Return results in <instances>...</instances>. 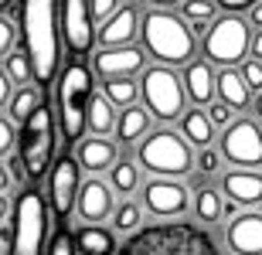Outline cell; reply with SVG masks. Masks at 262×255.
Segmentation results:
<instances>
[{"instance_id": "obj_1", "label": "cell", "mask_w": 262, "mask_h": 255, "mask_svg": "<svg viewBox=\"0 0 262 255\" xmlns=\"http://www.w3.org/2000/svg\"><path fill=\"white\" fill-rule=\"evenodd\" d=\"M20 41L34 68V82L45 88L61 65L58 0H20Z\"/></svg>"}, {"instance_id": "obj_2", "label": "cell", "mask_w": 262, "mask_h": 255, "mask_svg": "<svg viewBox=\"0 0 262 255\" xmlns=\"http://www.w3.org/2000/svg\"><path fill=\"white\" fill-rule=\"evenodd\" d=\"M116 255H222L214 238L194 221L140 225L116 248Z\"/></svg>"}, {"instance_id": "obj_3", "label": "cell", "mask_w": 262, "mask_h": 255, "mask_svg": "<svg viewBox=\"0 0 262 255\" xmlns=\"http://www.w3.org/2000/svg\"><path fill=\"white\" fill-rule=\"evenodd\" d=\"M140 38H143L146 55L157 58V65H167V68L187 65L198 55V38L191 24L170 7H154L140 14Z\"/></svg>"}, {"instance_id": "obj_4", "label": "cell", "mask_w": 262, "mask_h": 255, "mask_svg": "<svg viewBox=\"0 0 262 255\" xmlns=\"http://www.w3.org/2000/svg\"><path fill=\"white\" fill-rule=\"evenodd\" d=\"M89 96H92V72L82 61H68L58 75L55 88V109H58V129L65 147L78 143L85 136V112H89Z\"/></svg>"}, {"instance_id": "obj_5", "label": "cell", "mask_w": 262, "mask_h": 255, "mask_svg": "<svg viewBox=\"0 0 262 255\" xmlns=\"http://www.w3.org/2000/svg\"><path fill=\"white\" fill-rule=\"evenodd\" d=\"M17 160L31 184H38L41 177L51 170V160H55V112H51L48 99L20 123Z\"/></svg>"}, {"instance_id": "obj_6", "label": "cell", "mask_w": 262, "mask_h": 255, "mask_svg": "<svg viewBox=\"0 0 262 255\" xmlns=\"http://www.w3.org/2000/svg\"><path fill=\"white\" fill-rule=\"evenodd\" d=\"M136 167L150 170L154 177H187L194 167V153L181 133L174 129H150L136 143Z\"/></svg>"}, {"instance_id": "obj_7", "label": "cell", "mask_w": 262, "mask_h": 255, "mask_svg": "<svg viewBox=\"0 0 262 255\" xmlns=\"http://www.w3.org/2000/svg\"><path fill=\"white\" fill-rule=\"evenodd\" d=\"M48 242V204L38 187H24L14 201V235L7 255H45Z\"/></svg>"}, {"instance_id": "obj_8", "label": "cell", "mask_w": 262, "mask_h": 255, "mask_svg": "<svg viewBox=\"0 0 262 255\" xmlns=\"http://www.w3.org/2000/svg\"><path fill=\"white\" fill-rule=\"evenodd\" d=\"M201 44H204V58L211 65H222V68L242 65L245 55H249V44H252V24L238 14H222L204 28Z\"/></svg>"}, {"instance_id": "obj_9", "label": "cell", "mask_w": 262, "mask_h": 255, "mask_svg": "<svg viewBox=\"0 0 262 255\" xmlns=\"http://www.w3.org/2000/svg\"><path fill=\"white\" fill-rule=\"evenodd\" d=\"M140 96H143L146 112L154 119H160V123H174V119L184 116V109H187L184 82L167 65L143 68V75H140Z\"/></svg>"}, {"instance_id": "obj_10", "label": "cell", "mask_w": 262, "mask_h": 255, "mask_svg": "<svg viewBox=\"0 0 262 255\" xmlns=\"http://www.w3.org/2000/svg\"><path fill=\"white\" fill-rule=\"evenodd\" d=\"M218 153L222 160L235 164V167H262V126L255 119H232L225 126L222 140H218Z\"/></svg>"}, {"instance_id": "obj_11", "label": "cell", "mask_w": 262, "mask_h": 255, "mask_svg": "<svg viewBox=\"0 0 262 255\" xmlns=\"http://www.w3.org/2000/svg\"><path fill=\"white\" fill-rule=\"evenodd\" d=\"M78 160L72 153H61L58 160H51V170H48V201H51V211L58 221L72 218L75 211V197H78V187H82V177H78Z\"/></svg>"}, {"instance_id": "obj_12", "label": "cell", "mask_w": 262, "mask_h": 255, "mask_svg": "<svg viewBox=\"0 0 262 255\" xmlns=\"http://www.w3.org/2000/svg\"><path fill=\"white\" fill-rule=\"evenodd\" d=\"M191 204V191L181 184V177H154L143 187V207L154 218H181Z\"/></svg>"}, {"instance_id": "obj_13", "label": "cell", "mask_w": 262, "mask_h": 255, "mask_svg": "<svg viewBox=\"0 0 262 255\" xmlns=\"http://www.w3.org/2000/svg\"><path fill=\"white\" fill-rule=\"evenodd\" d=\"M61 28H65V44L75 58H85L96 44V28L89 14V0H65L61 4Z\"/></svg>"}, {"instance_id": "obj_14", "label": "cell", "mask_w": 262, "mask_h": 255, "mask_svg": "<svg viewBox=\"0 0 262 255\" xmlns=\"http://www.w3.org/2000/svg\"><path fill=\"white\" fill-rule=\"evenodd\" d=\"M146 65V51L136 44H116V48H99L92 58L99 79H123V75H140Z\"/></svg>"}, {"instance_id": "obj_15", "label": "cell", "mask_w": 262, "mask_h": 255, "mask_svg": "<svg viewBox=\"0 0 262 255\" xmlns=\"http://www.w3.org/2000/svg\"><path fill=\"white\" fill-rule=\"evenodd\" d=\"M102 28L96 31V41L102 48H116V44H133L140 34V10L136 4H123L109 14L106 20H99Z\"/></svg>"}, {"instance_id": "obj_16", "label": "cell", "mask_w": 262, "mask_h": 255, "mask_svg": "<svg viewBox=\"0 0 262 255\" xmlns=\"http://www.w3.org/2000/svg\"><path fill=\"white\" fill-rule=\"evenodd\" d=\"M113 187L106 180H96L89 177L85 184L78 187V197H75V211L85 225H102L109 215H113Z\"/></svg>"}, {"instance_id": "obj_17", "label": "cell", "mask_w": 262, "mask_h": 255, "mask_svg": "<svg viewBox=\"0 0 262 255\" xmlns=\"http://www.w3.org/2000/svg\"><path fill=\"white\" fill-rule=\"evenodd\" d=\"M218 187L225 191V197L232 204H242V207H259L262 204V174L259 170H249V167H232L225 170Z\"/></svg>"}, {"instance_id": "obj_18", "label": "cell", "mask_w": 262, "mask_h": 255, "mask_svg": "<svg viewBox=\"0 0 262 255\" xmlns=\"http://www.w3.org/2000/svg\"><path fill=\"white\" fill-rule=\"evenodd\" d=\"M225 242L235 255H262V215L259 211H242L225 228Z\"/></svg>"}, {"instance_id": "obj_19", "label": "cell", "mask_w": 262, "mask_h": 255, "mask_svg": "<svg viewBox=\"0 0 262 255\" xmlns=\"http://www.w3.org/2000/svg\"><path fill=\"white\" fill-rule=\"evenodd\" d=\"M75 160L78 167L89 170V174H99V170H109L116 164V140L109 136H82L75 147Z\"/></svg>"}, {"instance_id": "obj_20", "label": "cell", "mask_w": 262, "mask_h": 255, "mask_svg": "<svg viewBox=\"0 0 262 255\" xmlns=\"http://www.w3.org/2000/svg\"><path fill=\"white\" fill-rule=\"evenodd\" d=\"M184 92L187 99L194 102V106H208L214 99V68H211V61H187L184 65Z\"/></svg>"}, {"instance_id": "obj_21", "label": "cell", "mask_w": 262, "mask_h": 255, "mask_svg": "<svg viewBox=\"0 0 262 255\" xmlns=\"http://www.w3.org/2000/svg\"><path fill=\"white\" fill-rule=\"evenodd\" d=\"M72 245L78 255H116V231H109L102 225H82L72 235Z\"/></svg>"}, {"instance_id": "obj_22", "label": "cell", "mask_w": 262, "mask_h": 255, "mask_svg": "<svg viewBox=\"0 0 262 255\" xmlns=\"http://www.w3.org/2000/svg\"><path fill=\"white\" fill-rule=\"evenodd\" d=\"M214 96L222 99L225 106H232L235 112L252 106V88L245 85L242 75L232 68H222V75H214Z\"/></svg>"}, {"instance_id": "obj_23", "label": "cell", "mask_w": 262, "mask_h": 255, "mask_svg": "<svg viewBox=\"0 0 262 255\" xmlns=\"http://www.w3.org/2000/svg\"><path fill=\"white\" fill-rule=\"evenodd\" d=\"M113 133H116V140H119V143H126V147H129V143H140V140L150 133V112H146L143 106H136V102L126 106L123 112H119Z\"/></svg>"}, {"instance_id": "obj_24", "label": "cell", "mask_w": 262, "mask_h": 255, "mask_svg": "<svg viewBox=\"0 0 262 255\" xmlns=\"http://www.w3.org/2000/svg\"><path fill=\"white\" fill-rule=\"evenodd\" d=\"M181 136L191 143V147H211L214 143V123L208 119L201 106L198 109H184V116H181Z\"/></svg>"}, {"instance_id": "obj_25", "label": "cell", "mask_w": 262, "mask_h": 255, "mask_svg": "<svg viewBox=\"0 0 262 255\" xmlns=\"http://www.w3.org/2000/svg\"><path fill=\"white\" fill-rule=\"evenodd\" d=\"M85 129L92 136H109L116 129V112H113V102L106 96H89V112H85Z\"/></svg>"}, {"instance_id": "obj_26", "label": "cell", "mask_w": 262, "mask_h": 255, "mask_svg": "<svg viewBox=\"0 0 262 255\" xmlns=\"http://www.w3.org/2000/svg\"><path fill=\"white\" fill-rule=\"evenodd\" d=\"M102 96L113 102V109H126L140 99V82L133 75H123V79H102Z\"/></svg>"}, {"instance_id": "obj_27", "label": "cell", "mask_w": 262, "mask_h": 255, "mask_svg": "<svg viewBox=\"0 0 262 255\" xmlns=\"http://www.w3.org/2000/svg\"><path fill=\"white\" fill-rule=\"evenodd\" d=\"M45 102V88H34V85H17V92L10 96V119L14 123H24V119L34 112V109Z\"/></svg>"}, {"instance_id": "obj_28", "label": "cell", "mask_w": 262, "mask_h": 255, "mask_svg": "<svg viewBox=\"0 0 262 255\" xmlns=\"http://www.w3.org/2000/svg\"><path fill=\"white\" fill-rule=\"evenodd\" d=\"M181 17L191 24V31L201 34V31L218 17V4H214V0H181Z\"/></svg>"}, {"instance_id": "obj_29", "label": "cell", "mask_w": 262, "mask_h": 255, "mask_svg": "<svg viewBox=\"0 0 262 255\" xmlns=\"http://www.w3.org/2000/svg\"><path fill=\"white\" fill-rule=\"evenodd\" d=\"M109 187H113V194H133L136 187H140V167H136V160H116L109 167Z\"/></svg>"}, {"instance_id": "obj_30", "label": "cell", "mask_w": 262, "mask_h": 255, "mask_svg": "<svg viewBox=\"0 0 262 255\" xmlns=\"http://www.w3.org/2000/svg\"><path fill=\"white\" fill-rule=\"evenodd\" d=\"M4 72H7L10 85H31V82H34V68H31V58L24 51L10 48L7 55H4Z\"/></svg>"}, {"instance_id": "obj_31", "label": "cell", "mask_w": 262, "mask_h": 255, "mask_svg": "<svg viewBox=\"0 0 262 255\" xmlns=\"http://www.w3.org/2000/svg\"><path fill=\"white\" fill-rule=\"evenodd\" d=\"M194 215L204 225H214L222 218V194L214 187H198L194 191Z\"/></svg>"}, {"instance_id": "obj_32", "label": "cell", "mask_w": 262, "mask_h": 255, "mask_svg": "<svg viewBox=\"0 0 262 255\" xmlns=\"http://www.w3.org/2000/svg\"><path fill=\"white\" fill-rule=\"evenodd\" d=\"M113 228H116L119 235H129V231H136L140 228V221H143V204H136V201H123L119 207H113Z\"/></svg>"}, {"instance_id": "obj_33", "label": "cell", "mask_w": 262, "mask_h": 255, "mask_svg": "<svg viewBox=\"0 0 262 255\" xmlns=\"http://www.w3.org/2000/svg\"><path fill=\"white\" fill-rule=\"evenodd\" d=\"M238 75H242V82L252 88V92H262V61L259 58H245Z\"/></svg>"}, {"instance_id": "obj_34", "label": "cell", "mask_w": 262, "mask_h": 255, "mask_svg": "<svg viewBox=\"0 0 262 255\" xmlns=\"http://www.w3.org/2000/svg\"><path fill=\"white\" fill-rule=\"evenodd\" d=\"M14 147H17V129H14V119L0 116V160L7 157Z\"/></svg>"}, {"instance_id": "obj_35", "label": "cell", "mask_w": 262, "mask_h": 255, "mask_svg": "<svg viewBox=\"0 0 262 255\" xmlns=\"http://www.w3.org/2000/svg\"><path fill=\"white\" fill-rule=\"evenodd\" d=\"M194 164L201 167V174H218V170H222V153H218L214 147H201Z\"/></svg>"}, {"instance_id": "obj_36", "label": "cell", "mask_w": 262, "mask_h": 255, "mask_svg": "<svg viewBox=\"0 0 262 255\" xmlns=\"http://www.w3.org/2000/svg\"><path fill=\"white\" fill-rule=\"evenodd\" d=\"M48 255H75V245H72V235L65 231V221H61V228L51 235L48 242Z\"/></svg>"}, {"instance_id": "obj_37", "label": "cell", "mask_w": 262, "mask_h": 255, "mask_svg": "<svg viewBox=\"0 0 262 255\" xmlns=\"http://www.w3.org/2000/svg\"><path fill=\"white\" fill-rule=\"evenodd\" d=\"M208 119H211V123H214V126H228V123H232V119H235V109L232 106H225V102H222V99H218V102H208Z\"/></svg>"}, {"instance_id": "obj_38", "label": "cell", "mask_w": 262, "mask_h": 255, "mask_svg": "<svg viewBox=\"0 0 262 255\" xmlns=\"http://www.w3.org/2000/svg\"><path fill=\"white\" fill-rule=\"evenodd\" d=\"M14 41H17V28H14V20L0 14V58L14 48Z\"/></svg>"}, {"instance_id": "obj_39", "label": "cell", "mask_w": 262, "mask_h": 255, "mask_svg": "<svg viewBox=\"0 0 262 255\" xmlns=\"http://www.w3.org/2000/svg\"><path fill=\"white\" fill-rule=\"evenodd\" d=\"M116 7H119V0H89V14H92V24L106 20Z\"/></svg>"}, {"instance_id": "obj_40", "label": "cell", "mask_w": 262, "mask_h": 255, "mask_svg": "<svg viewBox=\"0 0 262 255\" xmlns=\"http://www.w3.org/2000/svg\"><path fill=\"white\" fill-rule=\"evenodd\" d=\"M10 102V79H7V72L0 68V109Z\"/></svg>"}, {"instance_id": "obj_41", "label": "cell", "mask_w": 262, "mask_h": 255, "mask_svg": "<svg viewBox=\"0 0 262 255\" xmlns=\"http://www.w3.org/2000/svg\"><path fill=\"white\" fill-rule=\"evenodd\" d=\"M218 7H225V10H245V7H252L255 0H214Z\"/></svg>"}, {"instance_id": "obj_42", "label": "cell", "mask_w": 262, "mask_h": 255, "mask_svg": "<svg viewBox=\"0 0 262 255\" xmlns=\"http://www.w3.org/2000/svg\"><path fill=\"white\" fill-rule=\"evenodd\" d=\"M249 24H252L255 31L262 28V0H255L252 7H249Z\"/></svg>"}, {"instance_id": "obj_43", "label": "cell", "mask_w": 262, "mask_h": 255, "mask_svg": "<svg viewBox=\"0 0 262 255\" xmlns=\"http://www.w3.org/2000/svg\"><path fill=\"white\" fill-rule=\"evenodd\" d=\"M249 55H255V58H262V28L255 31V38H252V44H249Z\"/></svg>"}, {"instance_id": "obj_44", "label": "cell", "mask_w": 262, "mask_h": 255, "mask_svg": "<svg viewBox=\"0 0 262 255\" xmlns=\"http://www.w3.org/2000/svg\"><path fill=\"white\" fill-rule=\"evenodd\" d=\"M10 235H14V225L10 221H0V242H10Z\"/></svg>"}, {"instance_id": "obj_45", "label": "cell", "mask_w": 262, "mask_h": 255, "mask_svg": "<svg viewBox=\"0 0 262 255\" xmlns=\"http://www.w3.org/2000/svg\"><path fill=\"white\" fill-rule=\"evenodd\" d=\"M7 187H10V170L4 167V164H0V194H4Z\"/></svg>"}, {"instance_id": "obj_46", "label": "cell", "mask_w": 262, "mask_h": 255, "mask_svg": "<svg viewBox=\"0 0 262 255\" xmlns=\"http://www.w3.org/2000/svg\"><path fill=\"white\" fill-rule=\"evenodd\" d=\"M7 211H10V204H7V194H0V221H7Z\"/></svg>"}, {"instance_id": "obj_47", "label": "cell", "mask_w": 262, "mask_h": 255, "mask_svg": "<svg viewBox=\"0 0 262 255\" xmlns=\"http://www.w3.org/2000/svg\"><path fill=\"white\" fill-rule=\"evenodd\" d=\"M146 4H154V7H177L181 0H146Z\"/></svg>"}, {"instance_id": "obj_48", "label": "cell", "mask_w": 262, "mask_h": 255, "mask_svg": "<svg viewBox=\"0 0 262 255\" xmlns=\"http://www.w3.org/2000/svg\"><path fill=\"white\" fill-rule=\"evenodd\" d=\"M14 7V0H0V14H4V10H10Z\"/></svg>"}, {"instance_id": "obj_49", "label": "cell", "mask_w": 262, "mask_h": 255, "mask_svg": "<svg viewBox=\"0 0 262 255\" xmlns=\"http://www.w3.org/2000/svg\"><path fill=\"white\" fill-rule=\"evenodd\" d=\"M255 112H259V116H262V92H259V96H255Z\"/></svg>"}]
</instances>
